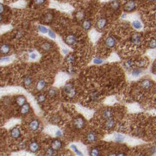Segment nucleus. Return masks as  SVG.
I'll return each instance as SVG.
<instances>
[{"mask_svg":"<svg viewBox=\"0 0 156 156\" xmlns=\"http://www.w3.org/2000/svg\"><path fill=\"white\" fill-rule=\"evenodd\" d=\"M64 91L68 97L73 99L76 95V90L71 83H67L64 88Z\"/></svg>","mask_w":156,"mask_h":156,"instance_id":"nucleus-1","label":"nucleus"},{"mask_svg":"<svg viewBox=\"0 0 156 156\" xmlns=\"http://www.w3.org/2000/svg\"><path fill=\"white\" fill-rule=\"evenodd\" d=\"M74 128L78 129H82L86 125L85 120L81 116L76 117L74 120Z\"/></svg>","mask_w":156,"mask_h":156,"instance_id":"nucleus-2","label":"nucleus"},{"mask_svg":"<svg viewBox=\"0 0 156 156\" xmlns=\"http://www.w3.org/2000/svg\"><path fill=\"white\" fill-rule=\"evenodd\" d=\"M98 137L97 133L95 132L91 131L87 133L86 136V140L89 143H92L97 140Z\"/></svg>","mask_w":156,"mask_h":156,"instance_id":"nucleus-3","label":"nucleus"},{"mask_svg":"<svg viewBox=\"0 0 156 156\" xmlns=\"http://www.w3.org/2000/svg\"><path fill=\"white\" fill-rule=\"evenodd\" d=\"M78 41L77 38L75 35L74 34H69L66 37L65 42L68 45H74V44H76Z\"/></svg>","mask_w":156,"mask_h":156,"instance_id":"nucleus-4","label":"nucleus"},{"mask_svg":"<svg viewBox=\"0 0 156 156\" xmlns=\"http://www.w3.org/2000/svg\"><path fill=\"white\" fill-rule=\"evenodd\" d=\"M116 125V122L113 118H110L106 120L104 124V128L108 130H112Z\"/></svg>","mask_w":156,"mask_h":156,"instance_id":"nucleus-5","label":"nucleus"},{"mask_svg":"<svg viewBox=\"0 0 156 156\" xmlns=\"http://www.w3.org/2000/svg\"><path fill=\"white\" fill-rule=\"evenodd\" d=\"M116 44V40L113 36H108L105 40V45L108 48H113Z\"/></svg>","mask_w":156,"mask_h":156,"instance_id":"nucleus-6","label":"nucleus"},{"mask_svg":"<svg viewBox=\"0 0 156 156\" xmlns=\"http://www.w3.org/2000/svg\"><path fill=\"white\" fill-rule=\"evenodd\" d=\"M131 42L135 45H139L142 43V36L139 34H134L131 38Z\"/></svg>","mask_w":156,"mask_h":156,"instance_id":"nucleus-7","label":"nucleus"},{"mask_svg":"<svg viewBox=\"0 0 156 156\" xmlns=\"http://www.w3.org/2000/svg\"><path fill=\"white\" fill-rule=\"evenodd\" d=\"M102 117L105 120L110 119V118H113V114L112 111L110 109H104L102 112Z\"/></svg>","mask_w":156,"mask_h":156,"instance_id":"nucleus-8","label":"nucleus"},{"mask_svg":"<svg viewBox=\"0 0 156 156\" xmlns=\"http://www.w3.org/2000/svg\"><path fill=\"white\" fill-rule=\"evenodd\" d=\"M62 147V142L59 139H55L51 143V147L55 150H58Z\"/></svg>","mask_w":156,"mask_h":156,"instance_id":"nucleus-9","label":"nucleus"},{"mask_svg":"<svg viewBox=\"0 0 156 156\" xmlns=\"http://www.w3.org/2000/svg\"><path fill=\"white\" fill-rule=\"evenodd\" d=\"M40 127V122L37 120H33L29 124V128L32 132H35Z\"/></svg>","mask_w":156,"mask_h":156,"instance_id":"nucleus-10","label":"nucleus"},{"mask_svg":"<svg viewBox=\"0 0 156 156\" xmlns=\"http://www.w3.org/2000/svg\"><path fill=\"white\" fill-rule=\"evenodd\" d=\"M54 20V14L52 12H47L43 16V20L44 22L46 24H50Z\"/></svg>","mask_w":156,"mask_h":156,"instance_id":"nucleus-11","label":"nucleus"},{"mask_svg":"<svg viewBox=\"0 0 156 156\" xmlns=\"http://www.w3.org/2000/svg\"><path fill=\"white\" fill-rule=\"evenodd\" d=\"M89 99L93 102H97L100 99V94L98 92L94 91L90 93L89 95Z\"/></svg>","mask_w":156,"mask_h":156,"instance_id":"nucleus-12","label":"nucleus"},{"mask_svg":"<svg viewBox=\"0 0 156 156\" xmlns=\"http://www.w3.org/2000/svg\"><path fill=\"white\" fill-rule=\"evenodd\" d=\"M152 81L148 80V79H145L143 80L141 83L142 88L144 90H148L150 89L152 87Z\"/></svg>","mask_w":156,"mask_h":156,"instance_id":"nucleus-13","label":"nucleus"},{"mask_svg":"<svg viewBox=\"0 0 156 156\" xmlns=\"http://www.w3.org/2000/svg\"><path fill=\"white\" fill-rule=\"evenodd\" d=\"M11 136L13 138H19L21 136V131H20V128H14L12 129L11 130Z\"/></svg>","mask_w":156,"mask_h":156,"instance_id":"nucleus-14","label":"nucleus"},{"mask_svg":"<svg viewBox=\"0 0 156 156\" xmlns=\"http://www.w3.org/2000/svg\"><path fill=\"white\" fill-rule=\"evenodd\" d=\"M136 8V4L134 1L133 0H130L128 2L125 4L124 8L126 11H132L133 10H134Z\"/></svg>","mask_w":156,"mask_h":156,"instance_id":"nucleus-15","label":"nucleus"},{"mask_svg":"<svg viewBox=\"0 0 156 156\" xmlns=\"http://www.w3.org/2000/svg\"><path fill=\"white\" fill-rule=\"evenodd\" d=\"M29 149L31 152H36L40 149V145L35 142H31L29 145Z\"/></svg>","mask_w":156,"mask_h":156,"instance_id":"nucleus-16","label":"nucleus"},{"mask_svg":"<svg viewBox=\"0 0 156 156\" xmlns=\"http://www.w3.org/2000/svg\"><path fill=\"white\" fill-rule=\"evenodd\" d=\"M10 51V46L6 44H4L0 46V53L3 55H6Z\"/></svg>","mask_w":156,"mask_h":156,"instance_id":"nucleus-17","label":"nucleus"},{"mask_svg":"<svg viewBox=\"0 0 156 156\" xmlns=\"http://www.w3.org/2000/svg\"><path fill=\"white\" fill-rule=\"evenodd\" d=\"M46 86V84L45 81L40 79V80H38V82H37L36 88L38 91H41L45 89Z\"/></svg>","mask_w":156,"mask_h":156,"instance_id":"nucleus-18","label":"nucleus"},{"mask_svg":"<svg viewBox=\"0 0 156 156\" xmlns=\"http://www.w3.org/2000/svg\"><path fill=\"white\" fill-rule=\"evenodd\" d=\"M106 25V20L104 18H101L98 20L97 23H96V26L99 30L104 28Z\"/></svg>","mask_w":156,"mask_h":156,"instance_id":"nucleus-19","label":"nucleus"},{"mask_svg":"<svg viewBox=\"0 0 156 156\" xmlns=\"http://www.w3.org/2000/svg\"><path fill=\"white\" fill-rule=\"evenodd\" d=\"M16 102L18 106L21 107L24 104H25V102H26V98H25V96H24L22 95L19 96L16 98Z\"/></svg>","mask_w":156,"mask_h":156,"instance_id":"nucleus-20","label":"nucleus"},{"mask_svg":"<svg viewBox=\"0 0 156 156\" xmlns=\"http://www.w3.org/2000/svg\"><path fill=\"white\" fill-rule=\"evenodd\" d=\"M30 110V105H29V104H28V103H25V104H24L21 107L20 112H21V114H25L29 112Z\"/></svg>","mask_w":156,"mask_h":156,"instance_id":"nucleus-21","label":"nucleus"},{"mask_svg":"<svg viewBox=\"0 0 156 156\" xmlns=\"http://www.w3.org/2000/svg\"><path fill=\"white\" fill-rule=\"evenodd\" d=\"M52 48V44L49 42H45L42 44L41 48L45 51H48L50 50Z\"/></svg>","mask_w":156,"mask_h":156,"instance_id":"nucleus-22","label":"nucleus"},{"mask_svg":"<svg viewBox=\"0 0 156 156\" xmlns=\"http://www.w3.org/2000/svg\"><path fill=\"white\" fill-rule=\"evenodd\" d=\"M23 82L25 86L29 87V86H30L32 84V79L30 76H26L24 79Z\"/></svg>","mask_w":156,"mask_h":156,"instance_id":"nucleus-23","label":"nucleus"},{"mask_svg":"<svg viewBox=\"0 0 156 156\" xmlns=\"http://www.w3.org/2000/svg\"><path fill=\"white\" fill-rule=\"evenodd\" d=\"M91 25H92V23L90 21H89V20H85V21H84V22H83V23L82 24V26L84 30H90V27H91Z\"/></svg>","mask_w":156,"mask_h":156,"instance_id":"nucleus-24","label":"nucleus"},{"mask_svg":"<svg viewBox=\"0 0 156 156\" xmlns=\"http://www.w3.org/2000/svg\"><path fill=\"white\" fill-rule=\"evenodd\" d=\"M99 154L100 150L98 147H94L90 151V156H99Z\"/></svg>","mask_w":156,"mask_h":156,"instance_id":"nucleus-25","label":"nucleus"},{"mask_svg":"<svg viewBox=\"0 0 156 156\" xmlns=\"http://www.w3.org/2000/svg\"><path fill=\"white\" fill-rule=\"evenodd\" d=\"M65 60L68 64H74V61H75V58L74 57V55H68L66 58Z\"/></svg>","mask_w":156,"mask_h":156,"instance_id":"nucleus-26","label":"nucleus"},{"mask_svg":"<svg viewBox=\"0 0 156 156\" xmlns=\"http://www.w3.org/2000/svg\"><path fill=\"white\" fill-rule=\"evenodd\" d=\"M142 73V70L140 68H137L134 69L132 70V74L134 77H137V76H140V74Z\"/></svg>","mask_w":156,"mask_h":156,"instance_id":"nucleus-27","label":"nucleus"},{"mask_svg":"<svg viewBox=\"0 0 156 156\" xmlns=\"http://www.w3.org/2000/svg\"><path fill=\"white\" fill-rule=\"evenodd\" d=\"M56 154V150H54L50 147V148H48L46 151V155L47 156H54Z\"/></svg>","mask_w":156,"mask_h":156,"instance_id":"nucleus-28","label":"nucleus"},{"mask_svg":"<svg viewBox=\"0 0 156 156\" xmlns=\"http://www.w3.org/2000/svg\"><path fill=\"white\" fill-rule=\"evenodd\" d=\"M57 94V90L55 88H50L48 90V95L50 98H54L56 96Z\"/></svg>","mask_w":156,"mask_h":156,"instance_id":"nucleus-29","label":"nucleus"},{"mask_svg":"<svg viewBox=\"0 0 156 156\" xmlns=\"http://www.w3.org/2000/svg\"><path fill=\"white\" fill-rule=\"evenodd\" d=\"M71 148H72L73 149V150L74 151V152L77 154L78 156H84V154H83V153L82 152H80V151H79V150H78V148H77V147L74 144H72L70 146Z\"/></svg>","mask_w":156,"mask_h":156,"instance_id":"nucleus-30","label":"nucleus"},{"mask_svg":"<svg viewBox=\"0 0 156 156\" xmlns=\"http://www.w3.org/2000/svg\"><path fill=\"white\" fill-rule=\"evenodd\" d=\"M46 100V96L45 94H40L37 97V101L39 103H43Z\"/></svg>","mask_w":156,"mask_h":156,"instance_id":"nucleus-31","label":"nucleus"},{"mask_svg":"<svg viewBox=\"0 0 156 156\" xmlns=\"http://www.w3.org/2000/svg\"><path fill=\"white\" fill-rule=\"evenodd\" d=\"M38 29L39 31H40V33L46 34V33L48 32V29L46 28L45 26H44V25H38Z\"/></svg>","mask_w":156,"mask_h":156,"instance_id":"nucleus-32","label":"nucleus"},{"mask_svg":"<svg viewBox=\"0 0 156 156\" xmlns=\"http://www.w3.org/2000/svg\"><path fill=\"white\" fill-rule=\"evenodd\" d=\"M111 6L113 9H118L120 6L119 1H118V0H113L112 2H111Z\"/></svg>","mask_w":156,"mask_h":156,"instance_id":"nucleus-33","label":"nucleus"},{"mask_svg":"<svg viewBox=\"0 0 156 156\" xmlns=\"http://www.w3.org/2000/svg\"><path fill=\"white\" fill-rule=\"evenodd\" d=\"M132 25H133V26L136 29H140L142 27L141 22L138 21H133V23H132Z\"/></svg>","mask_w":156,"mask_h":156,"instance_id":"nucleus-34","label":"nucleus"},{"mask_svg":"<svg viewBox=\"0 0 156 156\" xmlns=\"http://www.w3.org/2000/svg\"><path fill=\"white\" fill-rule=\"evenodd\" d=\"M132 66H133V62L131 60H127L124 63V67L126 69H130L132 68Z\"/></svg>","mask_w":156,"mask_h":156,"instance_id":"nucleus-35","label":"nucleus"},{"mask_svg":"<svg viewBox=\"0 0 156 156\" xmlns=\"http://www.w3.org/2000/svg\"><path fill=\"white\" fill-rule=\"evenodd\" d=\"M149 46L152 49L156 48V39L153 38L150 40L149 42Z\"/></svg>","mask_w":156,"mask_h":156,"instance_id":"nucleus-36","label":"nucleus"},{"mask_svg":"<svg viewBox=\"0 0 156 156\" xmlns=\"http://www.w3.org/2000/svg\"><path fill=\"white\" fill-rule=\"evenodd\" d=\"M124 137L122 135L120 134H117L115 135V140L118 142H122L123 140Z\"/></svg>","mask_w":156,"mask_h":156,"instance_id":"nucleus-37","label":"nucleus"},{"mask_svg":"<svg viewBox=\"0 0 156 156\" xmlns=\"http://www.w3.org/2000/svg\"><path fill=\"white\" fill-rule=\"evenodd\" d=\"M84 17V12L81 11L78 12L77 14H76V18L79 20H82Z\"/></svg>","mask_w":156,"mask_h":156,"instance_id":"nucleus-38","label":"nucleus"},{"mask_svg":"<svg viewBox=\"0 0 156 156\" xmlns=\"http://www.w3.org/2000/svg\"><path fill=\"white\" fill-rule=\"evenodd\" d=\"M46 0H34L35 4H36L37 6H41L45 2Z\"/></svg>","mask_w":156,"mask_h":156,"instance_id":"nucleus-39","label":"nucleus"},{"mask_svg":"<svg viewBox=\"0 0 156 156\" xmlns=\"http://www.w3.org/2000/svg\"><path fill=\"white\" fill-rule=\"evenodd\" d=\"M48 35H49V36H50V38H53V39H54V38H56V35H55V32H53L52 31V30H48Z\"/></svg>","mask_w":156,"mask_h":156,"instance_id":"nucleus-40","label":"nucleus"},{"mask_svg":"<svg viewBox=\"0 0 156 156\" xmlns=\"http://www.w3.org/2000/svg\"><path fill=\"white\" fill-rule=\"evenodd\" d=\"M9 60H10L9 58L5 57V58H2L0 60V62H1V63H5V62H9Z\"/></svg>","mask_w":156,"mask_h":156,"instance_id":"nucleus-41","label":"nucleus"},{"mask_svg":"<svg viewBox=\"0 0 156 156\" xmlns=\"http://www.w3.org/2000/svg\"><path fill=\"white\" fill-rule=\"evenodd\" d=\"M62 134H63V133H62V132L60 130H58L56 132V133H55L56 136L61 137V136H62Z\"/></svg>","mask_w":156,"mask_h":156,"instance_id":"nucleus-42","label":"nucleus"},{"mask_svg":"<svg viewBox=\"0 0 156 156\" xmlns=\"http://www.w3.org/2000/svg\"><path fill=\"white\" fill-rule=\"evenodd\" d=\"M93 62H94V63L96 64H101L103 62V60L100 59L96 58L95 59H94Z\"/></svg>","mask_w":156,"mask_h":156,"instance_id":"nucleus-43","label":"nucleus"},{"mask_svg":"<svg viewBox=\"0 0 156 156\" xmlns=\"http://www.w3.org/2000/svg\"><path fill=\"white\" fill-rule=\"evenodd\" d=\"M68 72L70 74H74V73L75 72V69H74V67H70L68 69Z\"/></svg>","mask_w":156,"mask_h":156,"instance_id":"nucleus-44","label":"nucleus"},{"mask_svg":"<svg viewBox=\"0 0 156 156\" xmlns=\"http://www.w3.org/2000/svg\"><path fill=\"white\" fill-rule=\"evenodd\" d=\"M4 6H3L2 4L0 3V14L3 13L4 12Z\"/></svg>","mask_w":156,"mask_h":156,"instance_id":"nucleus-45","label":"nucleus"},{"mask_svg":"<svg viewBox=\"0 0 156 156\" xmlns=\"http://www.w3.org/2000/svg\"><path fill=\"white\" fill-rule=\"evenodd\" d=\"M146 65V61L144 60H142L139 62L138 63V65L140 66H144Z\"/></svg>","mask_w":156,"mask_h":156,"instance_id":"nucleus-46","label":"nucleus"},{"mask_svg":"<svg viewBox=\"0 0 156 156\" xmlns=\"http://www.w3.org/2000/svg\"><path fill=\"white\" fill-rule=\"evenodd\" d=\"M36 54H35V53H32L30 55V59H35L36 58Z\"/></svg>","mask_w":156,"mask_h":156,"instance_id":"nucleus-47","label":"nucleus"},{"mask_svg":"<svg viewBox=\"0 0 156 156\" xmlns=\"http://www.w3.org/2000/svg\"><path fill=\"white\" fill-rule=\"evenodd\" d=\"M52 120H53V122L54 123H58L59 122V118L57 116H54L53 118H52Z\"/></svg>","mask_w":156,"mask_h":156,"instance_id":"nucleus-48","label":"nucleus"},{"mask_svg":"<svg viewBox=\"0 0 156 156\" xmlns=\"http://www.w3.org/2000/svg\"><path fill=\"white\" fill-rule=\"evenodd\" d=\"M117 156H126V155L123 152H120V153L117 154Z\"/></svg>","mask_w":156,"mask_h":156,"instance_id":"nucleus-49","label":"nucleus"},{"mask_svg":"<svg viewBox=\"0 0 156 156\" xmlns=\"http://www.w3.org/2000/svg\"><path fill=\"white\" fill-rule=\"evenodd\" d=\"M2 15H1V14H0V23L1 22H2Z\"/></svg>","mask_w":156,"mask_h":156,"instance_id":"nucleus-50","label":"nucleus"},{"mask_svg":"<svg viewBox=\"0 0 156 156\" xmlns=\"http://www.w3.org/2000/svg\"><path fill=\"white\" fill-rule=\"evenodd\" d=\"M136 156H145L144 155V154H137V155Z\"/></svg>","mask_w":156,"mask_h":156,"instance_id":"nucleus-51","label":"nucleus"},{"mask_svg":"<svg viewBox=\"0 0 156 156\" xmlns=\"http://www.w3.org/2000/svg\"><path fill=\"white\" fill-rule=\"evenodd\" d=\"M109 156H117V155H116V154L113 153V154H111L110 155H109Z\"/></svg>","mask_w":156,"mask_h":156,"instance_id":"nucleus-52","label":"nucleus"},{"mask_svg":"<svg viewBox=\"0 0 156 156\" xmlns=\"http://www.w3.org/2000/svg\"><path fill=\"white\" fill-rule=\"evenodd\" d=\"M148 1H150V2H153V1H155L156 0H148Z\"/></svg>","mask_w":156,"mask_h":156,"instance_id":"nucleus-53","label":"nucleus"},{"mask_svg":"<svg viewBox=\"0 0 156 156\" xmlns=\"http://www.w3.org/2000/svg\"></svg>","mask_w":156,"mask_h":156,"instance_id":"nucleus-54","label":"nucleus"}]
</instances>
